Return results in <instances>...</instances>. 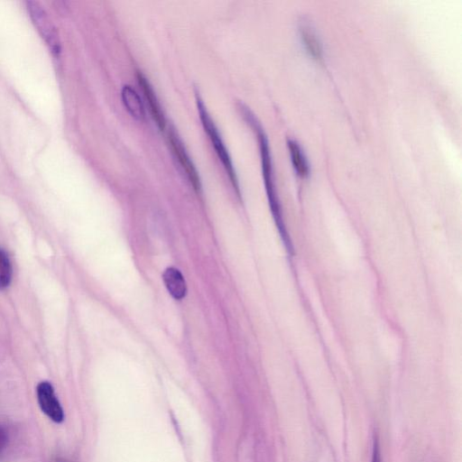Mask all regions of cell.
Instances as JSON below:
<instances>
[{"mask_svg": "<svg viewBox=\"0 0 462 462\" xmlns=\"http://www.w3.org/2000/svg\"><path fill=\"white\" fill-rule=\"evenodd\" d=\"M169 293L175 300H182L187 293V285L181 273L175 267H168L162 274Z\"/></svg>", "mask_w": 462, "mask_h": 462, "instance_id": "7", "label": "cell"}, {"mask_svg": "<svg viewBox=\"0 0 462 462\" xmlns=\"http://www.w3.org/2000/svg\"><path fill=\"white\" fill-rule=\"evenodd\" d=\"M287 143L295 171L300 176L308 175L310 171L309 162L299 143L294 139L289 138Z\"/></svg>", "mask_w": 462, "mask_h": 462, "instance_id": "10", "label": "cell"}, {"mask_svg": "<svg viewBox=\"0 0 462 462\" xmlns=\"http://www.w3.org/2000/svg\"><path fill=\"white\" fill-rule=\"evenodd\" d=\"M371 462H382L381 459V451L378 439L375 437L373 442V452H372V460Z\"/></svg>", "mask_w": 462, "mask_h": 462, "instance_id": "12", "label": "cell"}, {"mask_svg": "<svg viewBox=\"0 0 462 462\" xmlns=\"http://www.w3.org/2000/svg\"><path fill=\"white\" fill-rule=\"evenodd\" d=\"M137 79H138L139 84L142 87V89L144 93V97L147 100L151 114H152L154 121L156 122L158 126L163 130L165 128V125H166L164 114L161 108L160 103L156 97V95H155L150 82L143 76V74L141 73L140 71H138V73H137Z\"/></svg>", "mask_w": 462, "mask_h": 462, "instance_id": "6", "label": "cell"}, {"mask_svg": "<svg viewBox=\"0 0 462 462\" xmlns=\"http://www.w3.org/2000/svg\"><path fill=\"white\" fill-rule=\"evenodd\" d=\"M196 99H197V105L199 113V116L202 122V125L208 133L213 146L215 147V150L221 160L234 187L236 189L237 192H239L238 189V183L236 175V171L234 170L231 158L228 154V152L221 139V136L219 135V133L217 131V128L216 127L212 118L210 117L202 99L200 97L196 94Z\"/></svg>", "mask_w": 462, "mask_h": 462, "instance_id": "2", "label": "cell"}, {"mask_svg": "<svg viewBox=\"0 0 462 462\" xmlns=\"http://www.w3.org/2000/svg\"><path fill=\"white\" fill-rule=\"evenodd\" d=\"M255 126V129L258 133V138L260 143V150H261V157H262V167H263V174L264 179V183L266 187L267 195L269 198L271 208L273 214L274 216L277 226L280 229V233L282 236L283 241L286 244V246L289 250H291V242L288 239L287 233L285 231L284 226L282 224V219L281 217L280 205L278 202V199L275 192V188L273 185V168H272V160L270 154V148L268 144V140L266 138L265 134L263 133L261 126L257 124L254 117L251 116V120Z\"/></svg>", "mask_w": 462, "mask_h": 462, "instance_id": "1", "label": "cell"}, {"mask_svg": "<svg viewBox=\"0 0 462 462\" xmlns=\"http://www.w3.org/2000/svg\"><path fill=\"white\" fill-rule=\"evenodd\" d=\"M169 140L173 150V152L175 153L180 165L186 171V174L188 175L189 180H190L194 189H196L197 190L199 189L200 180L198 171L192 161L190 160L189 154L187 153L185 147L182 145L181 141L180 140V138L173 130H171L169 132Z\"/></svg>", "mask_w": 462, "mask_h": 462, "instance_id": "4", "label": "cell"}, {"mask_svg": "<svg viewBox=\"0 0 462 462\" xmlns=\"http://www.w3.org/2000/svg\"><path fill=\"white\" fill-rule=\"evenodd\" d=\"M300 34L308 52L315 59H320L323 54L322 45L314 29L309 23H301Z\"/></svg>", "mask_w": 462, "mask_h": 462, "instance_id": "8", "label": "cell"}, {"mask_svg": "<svg viewBox=\"0 0 462 462\" xmlns=\"http://www.w3.org/2000/svg\"><path fill=\"white\" fill-rule=\"evenodd\" d=\"M36 394L42 411L56 423L63 421V409L55 394L54 388L51 383L47 381L38 383Z\"/></svg>", "mask_w": 462, "mask_h": 462, "instance_id": "3", "label": "cell"}, {"mask_svg": "<svg viewBox=\"0 0 462 462\" xmlns=\"http://www.w3.org/2000/svg\"><path fill=\"white\" fill-rule=\"evenodd\" d=\"M8 442V435L5 430L0 426V452L5 449Z\"/></svg>", "mask_w": 462, "mask_h": 462, "instance_id": "13", "label": "cell"}, {"mask_svg": "<svg viewBox=\"0 0 462 462\" xmlns=\"http://www.w3.org/2000/svg\"><path fill=\"white\" fill-rule=\"evenodd\" d=\"M12 264L8 255L0 249V290L6 288L12 280Z\"/></svg>", "mask_w": 462, "mask_h": 462, "instance_id": "11", "label": "cell"}, {"mask_svg": "<svg viewBox=\"0 0 462 462\" xmlns=\"http://www.w3.org/2000/svg\"><path fill=\"white\" fill-rule=\"evenodd\" d=\"M28 5V9L30 10L31 16L36 27L41 32L42 37H44L46 42L51 45V50L58 52L60 47L56 33L46 14L37 4L29 2Z\"/></svg>", "mask_w": 462, "mask_h": 462, "instance_id": "5", "label": "cell"}, {"mask_svg": "<svg viewBox=\"0 0 462 462\" xmlns=\"http://www.w3.org/2000/svg\"><path fill=\"white\" fill-rule=\"evenodd\" d=\"M121 94L123 102L129 113L137 119H143L144 117V108L137 92L130 85H125Z\"/></svg>", "mask_w": 462, "mask_h": 462, "instance_id": "9", "label": "cell"}]
</instances>
